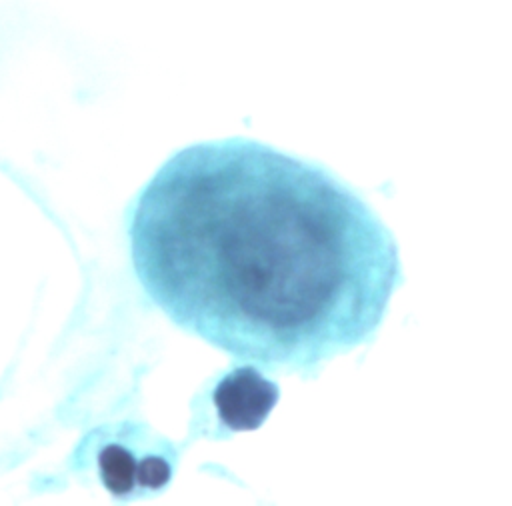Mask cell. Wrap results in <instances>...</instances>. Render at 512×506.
Masks as SVG:
<instances>
[{
  "label": "cell",
  "mask_w": 512,
  "mask_h": 506,
  "mask_svg": "<svg viewBox=\"0 0 512 506\" xmlns=\"http://www.w3.org/2000/svg\"><path fill=\"white\" fill-rule=\"evenodd\" d=\"M134 274L180 328L306 368L372 338L400 284L382 218L324 166L250 138L174 152L136 196Z\"/></svg>",
  "instance_id": "6da1fadb"
},
{
  "label": "cell",
  "mask_w": 512,
  "mask_h": 506,
  "mask_svg": "<svg viewBox=\"0 0 512 506\" xmlns=\"http://www.w3.org/2000/svg\"><path fill=\"white\" fill-rule=\"evenodd\" d=\"M278 398V384L264 378L254 366H240L228 372L212 394L218 420L234 432L260 428Z\"/></svg>",
  "instance_id": "7a4b0ae2"
},
{
  "label": "cell",
  "mask_w": 512,
  "mask_h": 506,
  "mask_svg": "<svg viewBox=\"0 0 512 506\" xmlns=\"http://www.w3.org/2000/svg\"><path fill=\"white\" fill-rule=\"evenodd\" d=\"M98 474L106 490L116 498H128L138 488L158 490L172 478V466L162 458L148 454L142 460L124 444H106L98 452Z\"/></svg>",
  "instance_id": "3957f363"
}]
</instances>
